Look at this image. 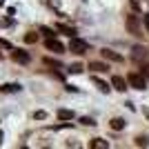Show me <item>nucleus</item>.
Wrapping results in <instances>:
<instances>
[{
  "instance_id": "nucleus-1",
  "label": "nucleus",
  "mask_w": 149,
  "mask_h": 149,
  "mask_svg": "<svg viewBox=\"0 0 149 149\" xmlns=\"http://www.w3.org/2000/svg\"><path fill=\"white\" fill-rule=\"evenodd\" d=\"M125 27H127V31H129L131 36L136 38H143V22H140V18H138V13H129L127 18H125Z\"/></svg>"
},
{
  "instance_id": "nucleus-2",
  "label": "nucleus",
  "mask_w": 149,
  "mask_h": 149,
  "mask_svg": "<svg viewBox=\"0 0 149 149\" xmlns=\"http://www.w3.org/2000/svg\"><path fill=\"white\" fill-rule=\"evenodd\" d=\"M129 58L134 62H138V65H147V62H149V49H147V47H143V45H136V47L131 49Z\"/></svg>"
},
{
  "instance_id": "nucleus-3",
  "label": "nucleus",
  "mask_w": 149,
  "mask_h": 149,
  "mask_svg": "<svg viewBox=\"0 0 149 149\" xmlns=\"http://www.w3.org/2000/svg\"><path fill=\"white\" fill-rule=\"evenodd\" d=\"M127 85L138 89V91H143V89H147V78H145L140 71H131V74L127 76Z\"/></svg>"
},
{
  "instance_id": "nucleus-4",
  "label": "nucleus",
  "mask_w": 149,
  "mask_h": 149,
  "mask_svg": "<svg viewBox=\"0 0 149 149\" xmlns=\"http://www.w3.org/2000/svg\"><path fill=\"white\" fill-rule=\"evenodd\" d=\"M69 51L76 54V56H85V54L89 51V45L85 42V40H80V38H71V42H69Z\"/></svg>"
},
{
  "instance_id": "nucleus-5",
  "label": "nucleus",
  "mask_w": 149,
  "mask_h": 149,
  "mask_svg": "<svg viewBox=\"0 0 149 149\" xmlns=\"http://www.w3.org/2000/svg\"><path fill=\"white\" fill-rule=\"evenodd\" d=\"M11 60L18 62V65H29L31 56L27 54V51H22V49H11Z\"/></svg>"
},
{
  "instance_id": "nucleus-6",
  "label": "nucleus",
  "mask_w": 149,
  "mask_h": 149,
  "mask_svg": "<svg viewBox=\"0 0 149 149\" xmlns=\"http://www.w3.org/2000/svg\"><path fill=\"white\" fill-rule=\"evenodd\" d=\"M45 47H47L49 51H54V54H65V45H62L60 40H56V38L45 40Z\"/></svg>"
},
{
  "instance_id": "nucleus-7",
  "label": "nucleus",
  "mask_w": 149,
  "mask_h": 149,
  "mask_svg": "<svg viewBox=\"0 0 149 149\" xmlns=\"http://www.w3.org/2000/svg\"><path fill=\"white\" fill-rule=\"evenodd\" d=\"M89 69H91L93 74H107V71H109L107 62H100V60H91L89 62Z\"/></svg>"
},
{
  "instance_id": "nucleus-8",
  "label": "nucleus",
  "mask_w": 149,
  "mask_h": 149,
  "mask_svg": "<svg viewBox=\"0 0 149 149\" xmlns=\"http://www.w3.org/2000/svg\"><path fill=\"white\" fill-rule=\"evenodd\" d=\"M111 85L116 91H125V89L129 87L127 85V78H123V76H111Z\"/></svg>"
},
{
  "instance_id": "nucleus-9",
  "label": "nucleus",
  "mask_w": 149,
  "mask_h": 149,
  "mask_svg": "<svg viewBox=\"0 0 149 149\" xmlns=\"http://www.w3.org/2000/svg\"><path fill=\"white\" fill-rule=\"evenodd\" d=\"M100 56L105 58V60H113V62H123V56H120V54H116V51H111V49H100Z\"/></svg>"
},
{
  "instance_id": "nucleus-10",
  "label": "nucleus",
  "mask_w": 149,
  "mask_h": 149,
  "mask_svg": "<svg viewBox=\"0 0 149 149\" xmlns=\"http://www.w3.org/2000/svg\"><path fill=\"white\" fill-rule=\"evenodd\" d=\"M89 149H109V143L105 138H91L89 140Z\"/></svg>"
},
{
  "instance_id": "nucleus-11",
  "label": "nucleus",
  "mask_w": 149,
  "mask_h": 149,
  "mask_svg": "<svg viewBox=\"0 0 149 149\" xmlns=\"http://www.w3.org/2000/svg\"><path fill=\"white\" fill-rule=\"evenodd\" d=\"M109 129H113V131H123V129H125V118H120V116L111 118V120H109Z\"/></svg>"
},
{
  "instance_id": "nucleus-12",
  "label": "nucleus",
  "mask_w": 149,
  "mask_h": 149,
  "mask_svg": "<svg viewBox=\"0 0 149 149\" xmlns=\"http://www.w3.org/2000/svg\"><path fill=\"white\" fill-rule=\"evenodd\" d=\"M91 82H93V85H96V87H98L102 93H109V85H107L105 80H100L98 76H91Z\"/></svg>"
},
{
  "instance_id": "nucleus-13",
  "label": "nucleus",
  "mask_w": 149,
  "mask_h": 149,
  "mask_svg": "<svg viewBox=\"0 0 149 149\" xmlns=\"http://www.w3.org/2000/svg\"><path fill=\"white\" fill-rule=\"evenodd\" d=\"M58 120H74L76 118V113L71 111V109H58Z\"/></svg>"
},
{
  "instance_id": "nucleus-14",
  "label": "nucleus",
  "mask_w": 149,
  "mask_h": 149,
  "mask_svg": "<svg viewBox=\"0 0 149 149\" xmlns=\"http://www.w3.org/2000/svg\"><path fill=\"white\" fill-rule=\"evenodd\" d=\"M56 31H62V33L76 38V29H74V27H69V25H56Z\"/></svg>"
},
{
  "instance_id": "nucleus-15",
  "label": "nucleus",
  "mask_w": 149,
  "mask_h": 149,
  "mask_svg": "<svg viewBox=\"0 0 149 149\" xmlns=\"http://www.w3.org/2000/svg\"><path fill=\"white\" fill-rule=\"evenodd\" d=\"M67 149H82V143L78 138H67Z\"/></svg>"
},
{
  "instance_id": "nucleus-16",
  "label": "nucleus",
  "mask_w": 149,
  "mask_h": 149,
  "mask_svg": "<svg viewBox=\"0 0 149 149\" xmlns=\"http://www.w3.org/2000/svg\"><path fill=\"white\" fill-rule=\"evenodd\" d=\"M25 42H27V45L38 42V33H36V31H27V33H25Z\"/></svg>"
},
{
  "instance_id": "nucleus-17",
  "label": "nucleus",
  "mask_w": 149,
  "mask_h": 149,
  "mask_svg": "<svg viewBox=\"0 0 149 149\" xmlns=\"http://www.w3.org/2000/svg\"><path fill=\"white\" fill-rule=\"evenodd\" d=\"M18 89H20V85H13V82H11V85H2L0 91H2V93H11V91H18Z\"/></svg>"
},
{
  "instance_id": "nucleus-18",
  "label": "nucleus",
  "mask_w": 149,
  "mask_h": 149,
  "mask_svg": "<svg viewBox=\"0 0 149 149\" xmlns=\"http://www.w3.org/2000/svg\"><path fill=\"white\" fill-rule=\"evenodd\" d=\"M136 145L138 147H149V136H136Z\"/></svg>"
},
{
  "instance_id": "nucleus-19",
  "label": "nucleus",
  "mask_w": 149,
  "mask_h": 149,
  "mask_svg": "<svg viewBox=\"0 0 149 149\" xmlns=\"http://www.w3.org/2000/svg\"><path fill=\"white\" fill-rule=\"evenodd\" d=\"M131 9H134V13L143 11V0H131Z\"/></svg>"
},
{
  "instance_id": "nucleus-20",
  "label": "nucleus",
  "mask_w": 149,
  "mask_h": 149,
  "mask_svg": "<svg viewBox=\"0 0 149 149\" xmlns=\"http://www.w3.org/2000/svg\"><path fill=\"white\" fill-rule=\"evenodd\" d=\"M80 71H82V65H80V62H74V65L69 67V74H80Z\"/></svg>"
},
{
  "instance_id": "nucleus-21",
  "label": "nucleus",
  "mask_w": 149,
  "mask_h": 149,
  "mask_svg": "<svg viewBox=\"0 0 149 149\" xmlns=\"http://www.w3.org/2000/svg\"><path fill=\"white\" fill-rule=\"evenodd\" d=\"M40 33H45V36H47V40H49V38H54V29H49V27H40Z\"/></svg>"
},
{
  "instance_id": "nucleus-22",
  "label": "nucleus",
  "mask_w": 149,
  "mask_h": 149,
  "mask_svg": "<svg viewBox=\"0 0 149 149\" xmlns=\"http://www.w3.org/2000/svg\"><path fill=\"white\" fill-rule=\"evenodd\" d=\"M140 74H143L145 78H149V62H147V65H143V67H140Z\"/></svg>"
},
{
  "instance_id": "nucleus-23",
  "label": "nucleus",
  "mask_w": 149,
  "mask_h": 149,
  "mask_svg": "<svg viewBox=\"0 0 149 149\" xmlns=\"http://www.w3.org/2000/svg\"><path fill=\"white\" fill-rule=\"evenodd\" d=\"M33 118H36V120H45V118H47V113H45V111H36V113H33Z\"/></svg>"
},
{
  "instance_id": "nucleus-24",
  "label": "nucleus",
  "mask_w": 149,
  "mask_h": 149,
  "mask_svg": "<svg viewBox=\"0 0 149 149\" xmlns=\"http://www.w3.org/2000/svg\"><path fill=\"white\" fill-rule=\"evenodd\" d=\"M80 123H82V125H87V127H91V125H96V123H93L91 118H87V116H85V118H80Z\"/></svg>"
},
{
  "instance_id": "nucleus-25",
  "label": "nucleus",
  "mask_w": 149,
  "mask_h": 149,
  "mask_svg": "<svg viewBox=\"0 0 149 149\" xmlns=\"http://www.w3.org/2000/svg\"><path fill=\"white\" fill-rule=\"evenodd\" d=\"M45 65H49V67H60L56 60H49V58H45Z\"/></svg>"
},
{
  "instance_id": "nucleus-26",
  "label": "nucleus",
  "mask_w": 149,
  "mask_h": 149,
  "mask_svg": "<svg viewBox=\"0 0 149 149\" xmlns=\"http://www.w3.org/2000/svg\"><path fill=\"white\" fill-rule=\"evenodd\" d=\"M143 25L147 27V33H149V13H145V18H143Z\"/></svg>"
},
{
  "instance_id": "nucleus-27",
  "label": "nucleus",
  "mask_w": 149,
  "mask_h": 149,
  "mask_svg": "<svg viewBox=\"0 0 149 149\" xmlns=\"http://www.w3.org/2000/svg\"><path fill=\"white\" fill-rule=\"evenodd\" d=\"M0 47H5V49H11V45L7 42V40H0Z\"/></svg>"
},
{
  "instance_id": "nucleus-28",
  "label": "nucleus",
  "mask_w": 149,
  "mask_h": 149,
  "mask_svg": "<svg viewBox=\"0 0 149 149\" xmlns=\"http://www.w3.org/2000/svg\"><path fill=\"white\" fill-rule=\"evenodd\" d=\"M0 60H2V51H0Z\"/></svg>"
},
{
  "instance_id": "nucleus-29",
  "label": "nucleus",
  "mask_w": 149,
  "mask_h": 149,
  "mask_svg": "<svg viewBox=\"0 0 149 149\" xmlns=\"http://www.w3.org/2000/svg\"><path fill=\"white\" fill-rule=\"evenodd\" d=\"M22 149H27V147H22Z\"/></svg>"
}]
</instances>
